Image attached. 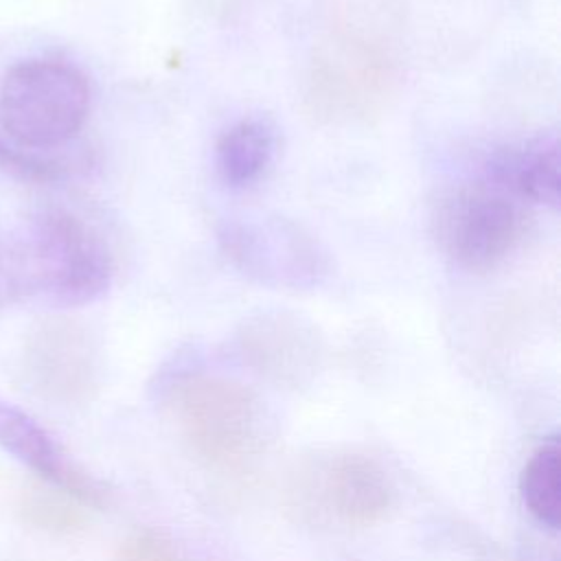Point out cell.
<instances>
[{"label": "cell", "mask_w": 561, "mask_h": 561, "mask_svg": "<svg viewBox=\"0 0 561 561\" xmlns=\"http://www.w3.org/2000/svg\"><path fill=\"white\" fill-rule=\"evenodd\" d=\"M112 278L101 237L66 210L33 215L13 241L4 285L9 294L53 307H77L99 298Z\"/></svg>", "instance_id": "obj_1"}, {"label": "cell", "mask_w": 561, "mask_h": 561, "mask_svg": "<svg viewBox=\"0 0 561 561\" xmlns=\"http://www.w3.org/2000/svg\"><path fill=\"white\" fill-rule=\"evenodd\" d=\"M399 81V59L386 33L355 18H335L313 48L305 101L322 123L377 116Z\"/></svg>", "instance_id": "obj_2"}, {"label": "cell", "mask_w": 561, "mask_h": 561, "mask_svg": "<svg viewBox=\"0 0 561 561\" xmlns=\"http://www.w3.org/2000/svg\"><path fill=\"white\" fill-rule=\"evenodd\" d=\"M171 421L186 447L215 469H239L267 445V414L245 383L191 373L167 392Z\"/></svg>", "instance_id": "obj_3"}, {"label": "cell", "mask_w": 561, "mask_h": 561, "mask_svg": "<svg viewBox=\"0 0 561 561\" xmlns=\"http://www.w3.org/2000/svg\"><path fill=\"white\" fill-rule=\"evenodd\" d=\"M90 85L81 70L59 59H26L0 83V129L26 151L61 147L83 127Z\"/></svg>", "instance_id": "obj_4"}, {"label": "cell", "mask_w": 561, "mask_h": 561, "mask_svg": "<svg viewBox=\"0 0 561 561\" xmlns=\"http://www.w3.org/2000/svg\"><path fill=\"white\" fill-rule=\"evenodd\" d=\"M432 230L447 259L462 270L486 272L515 250L524 219L502 191L465 184L440 195L432 213Z\"/></svg>", "instance_id": "obj_5"}, {"label": "cell", "mask_w": 561, "mask_h": 561, "mask_svg": "<svg viewBox=\"0 0 561 561\" xmlns=\"http://www.w3.org/2000/svg\"><path fill=\"white\" fill-rule=\"evenodd\" d=\"M219 241L234 267L265 285L309 289L329 276V259L318 241L283 217L226 221Z\"/></svg>", "instance_id": "obj_6"}, {"label": "cell", "mask_w": 561, "mask_h": 561, "mask_svg": "<svg viewBox=\"0 0 561 561\" xmlns=\"http://www.w3.org/2000/svg\"><path fill=\"white\" fill-rule=\"evenodd\" d=\"M20 366L28 388L57 405H83L101 383L96 340L68 316H48L28 329Z\"/></svg>", "instance_id": "obj_7"}, {"label": "cell", "mask_w": 561, "mask_h": 561, "mask_svg": "<svg viewBox=\"0 0 561 561\" xmlns=\"http://www.w3.org/2000/svg\"><path fill=\"white\" fill-rule=\"evenodd\" d=\"M318 473V497L342 526L370 528L394 508L397 489L388 471L366 454H335Z\"/></svg>", "instance_id": "obj_8"}, {"label": "cell", "mask_w": 561, "mask_h": 561, "mask_svg": "<svg viewBox=\"0 0 561 561\" xmlns=\"http://www.w3.org/2000/svg\"><path fill=\"white\" fill-rule=\"evenodd\" d=\"M0 447L24 462L35 478L64 489L92 511L107 504L105 486L79 467L35 419L7 403H0Z\"/></svg>", "instance_id": "obj_9"}, {"label": "cell", "mask_w": 561, "mask_h": 561, "mask_svg": "<svg viewBox=\"0 0 561 561\" xmlns=\"http://www.w3.org/2000/svg\"><path fill=\"white\" fill-rule=\"evenodd\" d=\"M241 353L265 379L278 386H298L320 362L316 331L289 313H261L241 329Z\"/></svg>", "instance_id": "obj_10"}, {"label": "cell", "mask_w": 561, "mask_h": 561, "mask_svg": "<svg viewBox=\"0 0 561 561\" xmlns=\"http://www.w3.org/2000/svg\"><path fill=\"white\" fill-rule=\"evenodd\" d=\"M489 175L515 195L543 204L559 206V142L554 136H543L517 147H506L493 153L486 162Z\"/></svg>", "instance_id": "obj_11"}, {"label": "cell", "mask_w": 561, "mask_h": 561, "mask_svg": "<svg viewBox=\"0 0 561 561\" xmlns=\"http://www.w3.org/2000/svg\"><path fill=\"white\" fill-rule=\"evenodd\" d=\"M274 127L261 118H243L219 136L215 149L217 171L228 186L245 188L261 180L274 160Z\"/></svg>", "instance_id": "obj_12"}, {"label": "cell", "mask_w": 561, "mask_h": 561, "mask_svg": "<svg viewBox=\"0 0 561 561\" xmlns=\"http://www.w3.org/2000/svg\"><path fill=\"white\" fill-rule=\"evenodd\" d=\"M15 511L26 526L55 537L81 533L90 524L92 513L88 504L39 478L22 486Z\"/></svg>", "instance_id": "obj_13"}, {"label": "cell", "mask_w": 561, "mask_h": 561, "mask_svg": "<svg viewBox=\"0 0 561 561\" xmlns=\"http://www.w3.org/2000/svg\"><path fill=\"white\" fill-rule=\"evenodd\" d=\"M519 491L528 513L554 530L561 515V451L554 438L533 451L522 469Z\"/></svg>", "instance_id": "obj_14"}, {"label": "cell", "mask_w": 561, "mask_h": 561, "mask_svg": "<svg viewBox=\"0 0 561 561\" xmlns=\"http://www.w3.org/2000/svg\"><path fill=\"white\" fill-rule=\"evenodd\" d=\"M114 561H188L182 550L164 535L142 528L125 537L114 554Z\"/></svg>", "instance_id": "obj_15"}, {"label": "cell", "mask_w": 561, "mask_h": 561, "mask_svg": "<svg viewBox=\"0 0 561 561\" xmlns=\"http://www.w3.org/2000/svg\"><path fill=\"white\" fill-rule=\"evenodd\" d=\"M0 167L13 175L26 180H50L64 171V164L50 158H39L35 151H26L13 142L0 138Z\"/></svg>", "instance_id": "obj_16"}, {"label": "cell", "mask_w": 561, "mask_h": 561, "mask_svg": "<svg viewBox=\"0 0 561 561\" xmlns=\"http://www.w3.org/2000/svg\"><path fill=\"white\" fill-rule=\"evenodd\" d=\"M2 294H7V291H4V289H2V287H0V296H2Z\"/></svg>", "instance_id": "obj_17"}]
</instances>
